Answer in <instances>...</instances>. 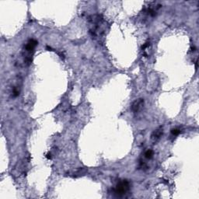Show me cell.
Returning <instances> with one entry per match:
<instances>
[{
    "mask_svg": "<svg viewBox=\"0 0 199 199\" xmlns=\"http://www.w3.org/2000/svg\"><path fill=\"white\" fill-rule=\"evenodd\" d=\"M181 133V131L179 129V128H173L172 130H171V134H172L174 136H177L180 134Z\"/></svg>",
    "mask_w": 199,
    "mask_h": 199,
    "instance_id": "obj_7",
    "label": "cell"
},
{
    "mask_svg": "<svg viewBox=\"0 0 199 199\" xmlns=\"http://www.w3.org/2000/svg\"><path fill=\"white\" fill-rule=\"evenodd\" d=\"M89 22L90 24L89 32L93 37H96L104 32L106 27L104 25L105 21L100 15H92L91 17H89Z\"/></svg>",
    "mask_w": 199,
    "mask_h": 199,
    "instance_id": "obj_1",
    "label": "cell"
},
{
    "mask_svg": "<svg viewBox=\"0 0 199 199\" xmlns=\"http://www.w3.org/2000/svg\"><path fill=\"white\" fill-rule=\"evenodd\" d=\"M152 156H153V151L152 149H148L145 152V157L146 159L149 160V159H152Z\"/></svg>",
    "mask_w": 199,
    "mask_h": 199,
    "instance_id": "obj_6",
    "label": "cell"
},
{
    "mask_svg": "<svg viewBox=\"0 0 199 199\" xmlns=\"http://www.w3.org/2000/svg\"><path fill=\"white\" fill-rule=\"evenodd\" d=\"M37 45V41H36L35 39H30L28 41H27V44L25 46V50L26 51L29 53H31L34 49L35 48L36 46Z\"/></svg>",
    "mask_w": 199,
    "mask_h": 199,
    "instance_id": "obj_4",
    "label": "cell"
},
{
    "mask_svg": "<svg viewBox=\"0 0 199 199\" xmlns=\"http://www.w3.org/2000/svg\"><path fill=\"white\" fill-rule=\"evenodd\" d=\"M130 190V183L127 180H122L116 185L114 192L118 196H123Z\"/></svg>",
    "mask_w": 199,
    "mask_h": 199,
    "instance_id": "obj_2",
    "label": "cell"
},
{
    "mask_svg": "<svg viewBox=\"0 0 199 199\" xmlns=\"http://www.w3.org/2000/svg\"><path fill=\"white\" fill-rule=\"evenodd\" d=\"M144 105L143 99H138L132 104V111L134 113H137L141 110Z\"/></svg>",
    "mask_w": 199,
    "mask_h": 199,
    "instance_id": "obj_3",
    "label": "cell"
},
{
    "mask_svg": "<svg viewBox=\"0 0 199 199\" xmlns=\"http://www.w3.org/2000/svg\"><path fill=\"white\" fill-rule=\"evenodd\" d=\"M46 158L47 159H48V160H50V159L51 158V154L50 153H47V156H46Z\"/></svg>",
    "mask_w": 199,
    "mask_h": 199,
    "instance_id": "obj_8",
    "label": "cell"
},
{
    "mask_svg": "<svg viewBox=\"0 0 199 199\" xmlns=\"http://www.w3.org/2000/svg\"><path fill=\"white\" fill-rule=\"evenodd\" d=\"M163 134V130L162 127H160V128L156 129V130L152 132V135H151V138H152V140L157 141L162 137Z\"/></svg>",
    "mask_w": 199,
    "mask_h": 199,
    "instance_id": "obj_5",
    "label": "cell"
}]
</instances>
